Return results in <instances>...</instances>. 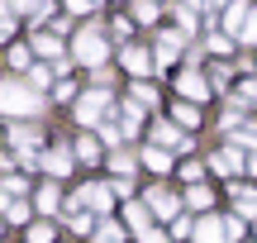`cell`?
<instances>
[]
</instances>
